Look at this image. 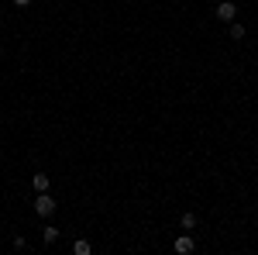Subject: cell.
<instances>
[{
  "label": "cell",
  "mask_w": 258,
  "mask_h": 255,
  "mask_svg": "<svg viewBox=\"0 0 258 255\" xmlns=\"http://www.w3.org/2000/svg\"><path fill=\"white\" fill-rule=\"evenodd\" d=\"M35 211H38V217H52V214H55V200L48 196V190L35 196Z\"/></svg>",
  "instance_id": "6da1fadb"
},
{
  "label": "cell",
  "mask_w": 258,
  "mask_h": 255,
  "mask_svg": "<svg viewBox=\"0 0 258 255\" xmlns=\"http://www.w3.org/2000/svg\"><path fill=\"white\" fill-rule=\"evenodd\" d=\"M214 14H217V21H227V24H231V21L238 18V7H234L231 0H220L217 7H214Z\"/></svg>",
  "instance_id": "7a4b0ae2"
},
{
  "label": "cell",
  "mask_w": 258,
  "mask_h": 255,
  "mask_svg": "<svg viewBox=\"0 0 258 255\" xmlns=\"http://www.w3.org/2000/svg\"><path fill=\"white\" fill-rule=\"evenodd\" d=\"M193 248H197V241H193L189 235H179V238H176V252H179V255H189Z\"/></svg>",
  "instance_id": "3957f363"
},
{
  "label": "cell",
  "mask_w": 258,
  "mask_h": 255,
  "mask_svg": "<svg viewBox=\"0 0 258 255\" xmlns=\"http://www.w3.org/2000/svg\"><path fill=\"white\" fill-rule=\"evenodd\" d=\"M31 186H35V193H45V190H48V176H45V173H35V176H31Z\"/></svg>",
  "instance_id": "277c9868"
},
{
  "label": "cell",
  "mask_w": 258,
  "mask_h": 255,
  "mask_svg": "<svg viewBox=\"0 0 258 255\" xmlns=\"http://www.w3.org/2000/svg\"><path fill=\"white\" fill-rule=\"evenodd\" d=\"M179 228H182V231H193V228H197V214H182L179 217Z\"/></svg>",
  "instance_id": "5b68a950"
},
{
  "label": "cell",
  "mask_w": 258,
  "mask_h": 255,
  "mask_svg": "<svg viewBox=\"0 0 258 255\" xmlns=\"http://www.w3.org/2000/svg\"><path fill=\"white\" fill-rule=\"evenodd\" d=\"M73 252H76V255H90V252H93V245H90V241H83V238H80V241L73 245Z\"/></svg>",
  "instance_id": "8992f818"
},
{
  "label": "cell",
  "mask_w": 258,
  "mask_h": 255,
  "mask_svg": "<svg viewBox=\"0 0 258 255\" xmlns=\"http://www.w3.org/2000/svg\"><path fill=\"white\" fill-rule=\"evenodd\" d=\"M59 228H55V224H48V228H45V241H48V245H52V241H59Z\"/></svg>",
  "instance_id": "52a82bcc"
},
{
  "label": "cell",
  "mask_w": 258,
  "mask_h": 255,
  "mask_svg": "<svg viewBox=\"0 0 258 255\" xmlns=\"http://www.w3.org/2000/svg\"><path fill=\"white\" fill-rule=\"evenodd\" d=\"M231 38H234V41L244 38V24H231Z\"/></svg>",
  "instance_id": "ba28073f"
},
{
  "label": "cell",
  "mask_w": 258,
  "mask_h": 255,
  "mask_svg": "<svg viewBox=\"0 0 258 255\" xmlns=\"http://www.w3.org/2000/svg\"><path fill=\"white\" fill-rule=\"evenodd\" d=\"M14 4H18V7H28V4H31V0H14Z\"/></svg>",
  "instance_id": "9c48e42d"
}]
</instances>
